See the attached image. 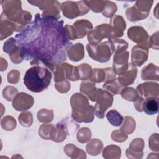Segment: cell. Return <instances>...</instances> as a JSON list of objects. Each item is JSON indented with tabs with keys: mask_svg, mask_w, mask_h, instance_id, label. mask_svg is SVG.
<instances>
[{
	"mask_svg": "<svg viewBox=\"0 0 159 159\" xmlns=\"http://www.w3.org/2000/svg\"><path fill=\"white\" fill-rule=\"evenodd\" d=\"M63 21L52 17L35 20L16 35V43L27 60H37L53 71L57 65L66 59V50L71 45Z\"/></svg>",
	"mask_w": 159,
	"mask_h": 159,
	"instance_id": "obj_1",
	"label": "cell"
},
{
	"mask_svg": "<svg viewBox=\"0 0 159 159\" xmlns=\"http://www.w3.org/2000/svg\"><path fill=\"white\" fill-rule=\"evenodd\" d=\"M51 79L52 71L48 68L35 65L27 70L24 76V83L30 91L40 93L49 86Z\"/></svg>",
	"mask_w": 159,
	"mask_h": 159,
	"instance_id": "obj_2",
	"label": "cell"
},
{
	"mask_svg": "<svg viewBox=\"0 0 159 159\" xmlns=\"http://www.w3.org/2000/svg\"><path fill=\"white\" fill-rule=\"evenodd\" d=\"M3 13L15 25L16 31H20L29 24L32 15L27 11H22L19 1H2Z\"/></svg>",
	"mask_w": 159,
	"mask_h": 159,
	"instance_id": "obj_3",
	"label": "cell"
},
{
	"mask_svg": "<svg viewBox=\"0 0 159 159\" xmlns=\"http://www.w3.org/2000/svg\"><path fill=\"white\" fill-rule=\"evenodd\" d=\"M71 116L78 122H91L94 120V107L89 104L88 99L80 93L74 94L70 100Z\"/></svg>",
	"mask_w": 159,
	"mask_h": 159,
	"instance_id": "obj_4",
	"label": "cell"
},
{
	"mask_svg": "<svg viewBox=\"0 0 159 159\" xmlns=\"http://www.w3.org/2000/svg\"><path fill=\"white\" fill-rule=\"evenodd\" d=\"M86 49L91 58L97 61L104 63L108 61L114 53L115 47L111 39H109L107 41L100 44L89 43L86 45Z\"/></svg>",
	"mask_w": 159,
	"mask_h": 159,
	"instance_id": "obj_5",
	"label": "cell"
},
{
	"mask_svg": "<svg viewBox=\"0 0 159 159\" xmlns=\"http://www.w3.org/2000/svg\"><path fill=\"white\" fill-rule=\"evenodd\" d=\"M94 114L98 118L102 119L106 111L111 107L112 104L113 96L106 90L98 88Z\"/></svg>",
	"mask_w": 159,
	"mask_h": 159,
	"instance_id": "obj_6",
	"label": "cell"
},
{
	"mask_svg": "<svg viewBox=\"0 0 159 159\" xmlns=\"http://www.w3.org/2000/svg\"><path fill=\"white\" fill-rule=\"evenodd\" d=\"M61 10L63 16L68 19H73L79 16L87 14L89 8L84 1L73 2L66 1L62 3Z\"/></svg>",
	"mask_w": 159,
	"mask_h": 159,
	"instance_id": "obj_7",
	"label": "cell"
},
{
	"mask_svg": "<svg viewBox=\"0 0 159 159\" xmlns=\"http://www.w3.org/2000/svg\"><path fill=\"white\" fill-rule=\"evenodd\" d=\"M29 3L39 7L43 12L42 17H52L57 19L60 18V12L61 5L57 1H29Z\"/></svg>",
	"mask_w": 159,
	"mask_h": 159,
	"instance_id": "obj_8",
	"label": "cell"
},
{
	"mask_svg": "<svg viewBox=\"0 0 159 159\" xmlns=\"http://www.w3.org/2000/svg\"><path fill=\"white\" fill-rule=\"evenodd\" d=\"M111 29L110 25L103 24L96 26L88 34V40L90 43H99L103 39H111Z\"/></svg>",
	"mask_w": 159,
	"mask_h": 159,
	"instance_id": "obj_9",
	"label": "cell"
},
{
	"mask_svg": "<svg viewBox=\"0 0 159 159\" xmlns=\"http://www.w3.org/2000/svg\"><path fill=\"white\" fill-rule=\"evenodd\" d=\"M127 35L132 41L140 45H144L149 48L148 40L150 37L142 27L135 26L130 27L128 30Z\"/></svg>",
	"mask_w": 159,
	"mask_h": 159,
	"instance_id": "obj_10",
	"label": "cell"
},
{
	"mask_svg": "<svg viewBox=\"0 0 159 159\" xmlns=\"http://www.w3.org/2000/svg\"><path fill=\"white\" fill-rule=\"evenodd\" d=\"M148 48L144 45L138 44L133 47L131 53L132 63L135 66H142L147 60Z\"/></svg>",
	"mask_w": 159,
	"mask_h": 159,
	"instance_id": "obj_11",
	"label": "cell"
},
{
	"mask_svg": "<svg viewBox=\"0 0 159 159\" xmlns=\"http://www.w3.org/2000/svg\"><path fill=\"white\" fill-rule=\"evenodd\" d=\"M34 102V100L32 96L21 92L18 93L14 98L12 106L17 111H26L33 106Z\"/></svg>",
	"mask_w": 159,
	"mask_h": 159,
	"instance_id": "obj_12",
	"label": "cell"
},
{
	"mask_svg": "<svg viewBox=\"0 0 159 159\" xmlns=\"http://www.w3.org/2000/svg\"><path fill=\"white\" fill-rule=\"evenodd\" d=\"M129 53L124 52L120 53L114 54L113 60V71L119 76L124 73L128 68Z\"/></svg>",
	"mask_w": 159,
	"mask_h": 159,
	"instance_id": "obj_13",
	"label": "cell"
},
{
	"mask_svg": "<svg viewBox=\"0 0 159 159\" xmlns=\"http://www.w3.org/2000/svg\"><path fill=\"white\" fill-rule=\"evenodd\" d=\"M136 90L139 96L148 97H158L159 93L158 84L157 83L148 82L137 86Z\"/></svg>",
	"mask_w": 159,
	"mask_h": 159,
	"instance_id": "obj_14",
	"label": "cell"
},
{
	"mask_svg": "<svg viewBox=\"0 0 159 159\" xmlns=\"http://www.w3.org/2000/svg\"><path fill=\"white\" fill-rule=\"evenodd\" d=\"M111 39H117L122 37L126 28V24L123 17L120 16H115L111 20Z\"/></svg>",
	"mask_w": 159,
	"mask_h": 159,
	"instance_id": "obj_15",
	"label": "cell"
},
{
	"mask_svg": "<svg viewBox=\"0 0 159 159\" xmlns=\"http://www.w3.org/2000/svg\"><path fill=\"white\" fill-rule=\"evenodd\" d=\"M144 141L141 138L134 139L129 147L126 150V155L128 158H141L143 156Z\"/></svg>",
	"mask_w": 159,
	"mask_h": 159,
	"instance_id": "obj_16",
	"label": "cell"
},
{
	"mask_svg": "<svg viewBox=\"0 0 159 159\" xmlns=\"http://www.w3.org/2000/svg\"><path fill=\"white\" fill-rule=\"evenodd\" d=\"M137 70L136 66L132 63H129L126 71L119 75L117 80L124 87L127 85H130L134 82L137 76Z\"/></svg>",
	"mask_w": 159,
	"mask_h": 159,
	"instance_id": "obj_17",
	"label": "cell"
},
{
	"mask_svg": "<svg viewBox=\"0 0 159 159\" xmlns=\"http://www.w3.org/2000/svg\"><path fill=\"white\" fill-rule=\"evenodd\" d=\"M77 39H81L88 35L93 30V25L89 21L81 19L73 23V25Z\"/></svg>",
	"mask_w": 159,
	"mask_h": 159,
	"instance_id": "obj_18",
	"label": "cell"
},
{
	"mask_svg": "<svg viewBox=\"0 0 159 159\" xmlns=\"http://www.w3.org/2000/svg\"><path fill=\"white\" fill-rule=\"evenodd\" d=\"M67 135H68V129L66 124L61 122L58 123L55 127L54 126L51 134V140L57 142H61L66 139Z\"/></svg>",
	"mask_w": 159,
	"mask_h": 159,
	"instance_id": "obj_19",
	"label": "cell"
},
{
	"mask_svg": "<svg viewBox=\"0 0 159 159\" xmlns=\"http://www.w3.org/2000/svg\"><path fill=\"white\" fill-rule=\"evenodd\" d=\"M67 55L73 61H78L82 60L84 55L83 45L80 43L71 45L67 50Z\"/></svg>",
	"mask_w": 159,
	"mask_h": 159,
	"instance_id": "obj_20",
	"label": "cell"
},
{
	"mask_svg": "<svg viewBox=\"0 0 159 159\" xmlns=\"http://www.w3.org/2000/svg\"><path fill=\"white\" fill-rule=\"evenodd\" d=\"M141 77L143 80H159L158 67L153 63L145 66L141 71Z\"/></svg>",
	"mask_w": 159,
	"mask_h": 159,
	"instance_id": "obj_21",
	"label": "cell"
},
{
	"mask_svg": "<svg viewBox=\"0 0 159 159\" xmlns=\"http://www.w3.org/2000/svg\"><path fill=\"white\" fill-rule=\"evenodd\" d=\"M80 91L82 93L86 95L91 101H96L97 88L95 87V83L91 80H85L81 83Z\"/></svg>",
	"mask_w": 159,
	"mask_h": 159,
	"instance_id": "obj_22",
	"label": "cell"
},
{
	"mask_svg": "<svg viewBox=\"0 0 159 159\" xmlns=\"http://www.w3.org/2000/svg\"><path fill=\"white\" fill-rule=\"evenodd\" d=\"M143 111L148 115H153L158 111V98L148 97L144 99Z\"/></svg>",
	"mask_w": 159,
	"mask_h": 159,
	"instance_id": "obj_23",
	"label": "cell"
},
{
	"mask_svg": "<svg viewBox=\"0 0 159 159\" xmlns=\"http://www.w3.org/2000/svg\"><path fill=\"white\" fill-rule=\"evenodd\" d=\"M102 148V142L97 139H93L88 143L86 151L91 155H98L100 153Z\"/></svg>",
	"mask_w": 159,
	"mask_h": 159,
	"instance_id": "obj_24",
	"label": "cell"
},
{
	"mask_svg": "<svg viewBox=\"0 0 159 159\" xmlns=\"http://www.w3.org/2000/svg\"><path fill=\"white\" fill-rule=\"evenodd\" d=\"M125 87L123 86L118 81L117 79H115L107 83H104L103 88L111 93L112 95L120 94L121 91Z\"/></svg>",
	"mask_w": 159,
	"mask_h": 159,
	"instance_id": "obj_25",
	"label": "cell"
},
{
	"mask_svg": "<svg viewBox=\"0 0 159 159\" xmlns=\"http://www.w3.org/2000/svg\"><path fill=\"white\" fill-rule=\"evenodd\" d=\"M120 154V148L118 146L112 145L107 146L102 152V156L105 158H119Z\"/></svg>",
	"mask_w": 159,
	"mask_h": 159,
	"instance_id": "obj_26",
	"label": "cell"
},
{
	"mask_svg": "<svg viewBox=\"0 0 159 159\" xmlns=\"http://www.w3.org/2000/svg\"><path fill=\"white\" fill-rule=\"evenodd\" d=\"M106 117L111 124L116 127L120 126L124 121L123 116L116 110L109 111L106 114Z\"/></svg>",
	"mask_w": 159,
	"mask_h": 159,
	"instance_id": "obj_27",
	"label": "cell"
},
{
	"mask_svg": "<svg viewBox=\"0 0 159 159\" xmlns=\"http://www.w3.org/2000/svg\"><path fill=\"white\" fill-rule=\"evenodd\" d=\"M126 16L127 19L131 22L140 20L147 18L148 16L140 12L134 5L132 7L129 8L126 11Z\"/></svg>",
	"mask_w": 159,
	"mask_h": 159,
	"instance_id": "obj_28",
	"label": "cell"
},
{
	"mask_svg": "<svg viewBox=\"0 0 159 159\" xmlns=\"http://www.w3.org/2000/svg\"><path fill=\"white\" fill-rule=\"evenodd\" d=\"M135 129V121L130 116H125L124 122L122 126L120 127V130L126 134L127 135L132 134Z\"/></svg>",
	"mask_w": 159,
	"mask_h": 159,
	"instance_id": "obj_29",
	"label": "cell"
},
{
	"mask_svg": "<svg viewBox=\"0 0 159 159\" xmlns=\"http://www.w3.org/2000/svg\"><path fill=\"white\" fill-rule=\"evenodd\" d=\"M77 68L79 71L80 80H87L91 78L93 73V70L91 66L86 63H83L77 66Z\"/></svg>",
	"mask_w": 159,
	"mask_h": 159,
	"instance_id": "obj_30",
	"label": "cell"
},
{
	"mask_svg": "<svg viewBox=\"0 0 159 159\" xmlns=\"http://www.w3.org/2000/svg\"><path fill=\"white\" fill-rule=\"evenodd\" d=\"M153 2V1H137L134 6L140 12L148 16Z\"/></svg>",
	"mask_w": 159,
	"mask_h": 159,
	"instance_id": "obj_31",
	"label": "cell"
},
{
	"mask_svg": "<svg viewBox=\"0 0 159 159\" xmlns=\"http://www.w3.org/2000/svg\"><path fill=\"white\" fill-rule=\"evenodd\" d=\"M120 94L122 97L125 100L134 102L140 96L137 90L133 88H124Z\"/></svg>",
	"mask_w": 159,
	"mask_h": 159,
	"instance_id": "obj_32",
	"label": "cell"
},
{
	"mask_svg": "<svg viewBox=\"0 0 159 159\" xmlns=\"http://www.w3.org/2000/svg\"><path fill=\"white\" fill-rule=\"evenodd\" d=\"M64 152L66 153V155L71 157V158H76V155L78 154H82V155H86L85 152L81 150L80 148H78L77 147L73 144H68L64 147ZM80 158H81V157L78 155Z\"/></svg>",
	"mask_w": 159,
	"mask_h": 159,
	"instance_id": "obj_33",
	"label": "cell"
},
{
	"mask_svg": "<svg viewBox=\"0 0 159 159\" xmlns=\"http://www.w3.org/2000/svg\"><path fill=\"white\" fill-rule=\"evenodd\" d=\"M37 118L40 122L47 123L51 122L53 119V111L42 109L38 112Z\"/></svg>",
	"mask_w": 159,
	"mask_h": 159,
	"instance_id": "obj_34",
	"label": "cell"
},
{
	"mask_svg": "<svg viewBox=\"0 0 159 159\" xmlns=\"http://www.w3.org/2000/svg\"><path fill=\"white\" fill-rule=\"evenodd\" d=\"M54 125L50 124H44L40 126L39 130V135L45 140H50L51 134Z\"/></svg>",
	"mask_w": 159,
	"mask_h": 159,
	"instance_id": "obj_35",
	"label": "cell"
},
{
	"mask_svg": "<svg viewBox=\"0 0 159 159\" xmlns=\"http://www.w3.org/2000/svg\"><path fill=\"white\" fill-rule=\"evenodd\" d=\"M89 9L94 12H99L103 11L106 1H84Z\"/></svg>",
	"mask_w": 159,
	"mask_h": 159,
	"instance_id": "obj_36",
	"label": "cell"
},
{
	"mask_svg": "<svg viewBox=\"0 0 159 159\" xmlns=\"http://www.w3.org/2000/svg\"><path fill=\"white\" fill-rule=\"evenodd\" d=\"M114 47V54L120 53L122 52H125L128 47V43L124 40L123 39H111Z\"/></svg>",
	"mask_w": 159,
	"mask_h": 159,
	"instance_id": "obj_37",
	"label": "cell"
},
{
	"mask_svg": "<svg viewBox=\"0 0 159 159\" xmlns=\"http://www.w3.org/2000/svg\"><path fill=\"white\" fill-rule=\"evenodd\" d=\"M19 47L16 45V40L14 38L9 39L5 43L3 47L4 52L9 54V55L14 53L18 49Z\"/></svg>",
	"mask_w": 159,
	"mask_h": 159,
	"instance_id": "obj_38",
	"label": "cell"
},
{
	"mask_svg": "<svg viewBox=\"0 0 159 159\" xmlns=\"http://www.w3.org/2000/svg\"><path fill=\"white\" fill-rule=\"evenodd\" d=\"M117 11V6L115 3L112 1H106V4L102 13L104 16L109 18L112 17Z\"/></svg>",
	"mask_w": 159,
	"mask_h": 159,
	"instance_id": "obj_39",
	"label": "cell"
},
{
	"mask_svg": "<svg viewBox=\"0 0 159 159\" xmlns=\"http://www.w3.org/2000/svg\"><path fill=\"white\" fill-rule=\"evenodd\" d=\"M16 121L12 117L7 116L1 120V127L5 130H13L16 127Z\"/></svg>",
	"mask_w": 159,
	"mask_h": 159,
	"instance_id": "obj_40",
	"label": "cell"
},
{
	"mask_svg": "<svg viewBox=\"0 0 159 159\" xmlns=\"http://www.w3.org/2000/svg\"><path fill=\"white\" fill-rule=\"evenodd\" d=\"M91 137V130L87 127H83L77 133V139L80 143H84L89 140Z\"/></svg>",
	"mask_w": 159,
	"mask_h": 159,
	"instance_id": "obj_41",
	"label": "cell"
},
{
	"mask_svg": "<svg viewBox=\"0 0 159 159\" xmlns=\"http://www.w3.org/2000/svg\"><path fill=\"white\" fill-rule=\"evenodd\" d=\"M90 79L94 83H101L104 81L106 79V73L104 69H93V73Z\"/></svg>",
	"mask_w": 159,
	"mask_h": 159,
	"instance_id": "obj_42",
	"label": "cell"
},
{
	"mask_svg": "<svg viewBox=\"0 0 159 159\" xmlns=\"http://www.w3.org/2000/svg\"><path fill=\"white\" fill-rule=\"evenodd\" d=\"M19 121L24 127H29L32 124V115L30 112H23L19 116Z\"/></svg>",
	"mask_w": 159,
	"mask_h": 159,
	"instance_id": "obj_43",
	"label": "cell"
},
{
	"mask_svg": "<svg viewBox=\"0 0 159 159\" xmlns=\"http://www.w3.org/2000/svg\"><path fill=\"white\" fill-rule=\"evenodd\" d=\"M17 89L11 86H7L4 89V91L2 92L3 96L4 98L6 99L8 101H11L14 99L15 96L18 94L17 93Z\"/></svg>",
	"mask_w": 159,
	"mask_h": 159,
	"instance_id": "obj_44",
	"label": "cell"
},
{
	"mask_svg": "<svg viewBox=\"0 0 159 159\" xmlns=\"http://www.w3.org/2000/svg\"><path fill=\"white\" fill-rule=\"evenodd\" d=\"M55 87L57 90L60 93H65L70 90V83L66 80H65L56 83L55 84Z\"/></svg>",
	"mask_w": 159,
	"mask_h": 159,
	"instance_id": "obj_45",
	"label": "cell"
},
{
	"mask_svg": "<svg viewBox=\"0 0 159 159\" xmlns=\"http://www.w3.org/2000/svg\"><path fill=\"white\" fill-rule=\"evenodd\" d=\"M111 138L114 141L117 142H123L127 139V135L123 132L121 130H114L112 132Z\"/></svg>",
	"mask_w": 159,
	"mask_h": 159,
	"instance_id": "obj_46",
	"label": "cell"
},
{
	"mask_svg": "<svg viewBox=\"0 0 159 159\" xmlns=\"http://www.w3.org/2000/svg\"><path fill=\"white\" fill-rule=\"evenodd\" d=\"M149 147L150 148L155 152H158L159 150V145H158V134L157 133H155L152 134L149 139Z\"/></svg>",
	"mask_w": 159,
	"mask_h": 159,
	"instance_id": "obj_47",
	"label": "cell"
},
{
	"mask_svg": "<svg viewBox=\"0 0 159 159\" xmlns=\"http://www.w3.org/2000/svg\"><path fill=\"white\" fill-rule=\"evenodd\" d=\"M20 73L17 70H13L7 75V81L9 83L16 84L19 81Z\"/></svg>",
	"mask_w": 159,
	"mask_h": 159,
	"instance_id": "obj_48",
	"label": "cell"
},
{
	"mask_svg": "<svg viewBox=\"0 0 159 159\" xmlns=\"http://www.w3.org/2000/svg\"><path fill=\"white\" fill-rule=\"evenodd\" d=\"M148 47L154 49H158V32L153 34L148 40Z\"/></svg>",
	"mask_w": 159,
	"mask_h": 159,
	"instance_id": "obj_49",
	"label": "cell"
},
{
	"mask_svg": "<svg viewBox=\"0 0 159 159\" xmlns=\"http://www.w3.org/2000/svg\"><path fill=\"white\" fill-rule=\"evenodd\" d=\"M144 99L142 96H139L135 101H134V106L135 109L139 112H142L143 111V104Z\"/></svg>",
	"mask_w": 159,
	"mask_h": 159,
	"instance_id": "obj_50",
	"label": "cell"
}]
</instances>
